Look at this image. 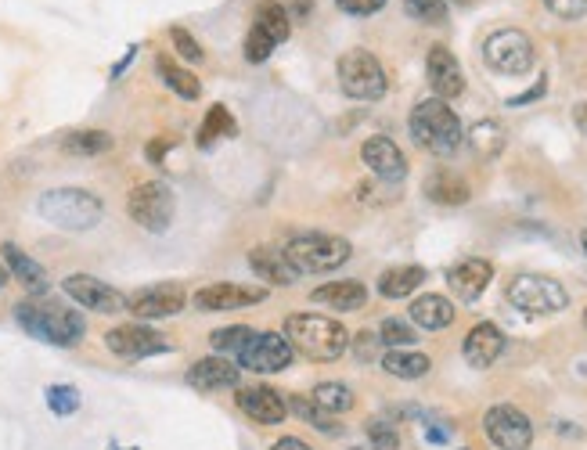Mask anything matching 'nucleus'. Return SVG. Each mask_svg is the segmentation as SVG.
I'll return each mask as SVG.
<instances>
[{
  "instance_id": "09e8293b",
  "label": "nucleus",
  "mask_w": 587,
  "mask_h": 450,
  "mask_svg": "<svg viewBox=\"0 0 587 450\" xmlns=\"http://www.w3.org/2000/svg\"><path fill=\"white\" fill-rule=\"evenodd\" d=\"M541 94H544V80L537 83V87H530V90H526V94H519V98H512V101H508V105H515V108H519V105H526V101L541 98Z\"/></svg>"
},
{
  "instance_id": "c03bdc74",
  "label": "nucleus",
  "mask_w": 587,
  "mask_h": 450,
  "mask_svg": "<svg viewBox=\"0 0 587 450\" xmlns=\"http://www.w3.org/2000/svg\"><path fill=\"white\" fill-rule=\"evenodd\" d=\"M285 11H289V18H307L314 11V0H289Z\"/></svg>"
},
{
  "instance_id": "58836bf2",
  "label": "nucleus",
  "mask_w": 587,
  "mask_h": 450,
  "mask_svg": "<svg viewBox=\"0 0 587 450\" xmlns=\"http://www.w3.org/2000/svg\"><path fill=\"white\" fill-rule=\"evenodd\" d=\"M274 47H278V44H274L271 36L260 33V29L253 26L249 33H245V47H242V51H245V62H253V65L267 62V58L274 54Z\"/></svg>"
},
{
  "instance_id": "5fc2aeb1",
  "label": "nucleus",
  "mask_w": 587,
  "mask_h": 450,
  "mask_svg": "<svg viewBox=\"0 0 587 450\" xmlns=\"http://www.w3.org/2000/svg\"><path fill=\"white\" fill-rule=\"evenodd\" d=\"M461 450H469V447H461Z\"/></svg>"
},
{
  "instance_id": "3c124183",
  "label": "nucleus",
  "mask_w": 587,
  "mask_h": 450,
  "mask_svg": "<svg viewBox=\"0 0 587 450\" xmlns=\"http://www.w3.org/2000/svg\"><path fill=\"white\" fill-rule=\"evenodd\" d=\"M580 249H584V256H587V227L580 231Z\"/></svg>"
},
{
  "instance_id": "6ab92c4d",
  "label": "nucleus",
  "mask_w": 587,
  "mask_h": 450,
  "mask_svg": "<svg viewBox=\"0 0 587 450\" xmlns=\"http://www.w3.org/2000/svg\"><path fill=\"white\" fill-rule=\"evenodd\" d=\"M490 278H494V263L483 260V256H465L447 270V288L461 303H476L483 292H487Z\"/></svg>"
},
{
  "instance_id": "5701e85b",
  "label": "nucleus",
  "mask_w": 587,
  "mask_h": 450,
  "mask_svg": "<svg viewBox=\"0 0 587 450\" xmlns=\"http://www.w3.org/2000/svg\"><path fill=\"white\" fill-rule=\"evenodd\" d=\"M249 267H253L256 278H263L267 285H278V288H289L296 285V270H292L289 256H285V249H278V245H256L253 252H249Z\"/></svg>"
},
{
  "instance_id": "b1692460",
  "label": "nucleus",
  "mask_w": 587,
  "mask_h": 450,
  "mask_svg": "<svg viewBox=\"0 0 587 450\" xmlns=\"http://www.w3.org/2000/svg\"><path fill=\"white\" fill-rule=\"evenodd\" d=\"M310 299H314L317 306H332L339 314H353V310L368 306V288H364L361 281H328V285L314 288Z\"/></svg>"
},
{
  "instance_id": "473e14b6",
  "label": "nucleus",
  "mask_w": 587,
  "mask_h": 450,
  "mask_svg": "<svg viewBox=\"0 0 587 450\" xmlns=\"http://www.w3.org/2000/svg\"><path fill=\"white\" fill-rule=\"evenodd\" d=\"M289 411L296 418H303L307 425H314L317 432H325V436H335V432H343V425L335 422V414H328L325 407L314 404V396H292L289 400Z\"/></svg>"
},
{
  "instance_id": "ea45409f",
  "label": "nucleus",
  "mask_w": 587,
  "mask_h": 450,
  "mask_svg": "<svg viewBox=\"0 0 587 450\" xmlns=\"http://www.w3.org/2000/svg\"><path fill=\"white\" fill-rule=\"evenodd\" d=\"M170 44L177 47V54H181L184 62H191V65H199L202 58H206V51L199 47V40H195V36H191L184 26H173L170 29Z\"/></svg>"
},
{
  "instance_id": "6e6552de",
  "label": "nucleus",
  "mask_w": 587,
  "mask_h": 450,
  "mask_svg": "<svg viewBox=\"0 0 587 450\" xmlns=\"http://www.w3.org/2000/svg\"><path fill=\"white\" fill-rule=\"evenodd\" d=\"M127 216L141 231L163 234L177 216V195L166 180H141L127 195Z\"/></svg>"
},
{
  "instance_id": "412c9836",
  "label": "nucleus",
  "mask_w": 587,
  "mask_h": 450,
  "mask_svg": "<svg viewBox=\"0 0 587 450\" xmlns=\"http://www.w3.org/2000/svg\"><path fill=\"white\" fill-rule=\"evenodd\" d=\"M0 260L8 267V274L26 288L29 296H44L47 288H51V278H47V270L40 267L26 249H19L15 242H4L0 245Z\"/></svg>"
},
{
  "instance_id": "9b49d317",
  "label": "nucleus",
  "mask_w": 587,
  "mask_h": 450,
  "mask_svg": "<svg viewBox=\"0 0 587 450\" xmlns=\"http://www.w3.org/2000/svg\"><path fill=\"white\" fill-rule=\"evenodd\" d=\"M105 346H109L119 360H145V357H159V353L173 350V342L166 339L163 332H155L152 324H145V321L116 324L112 332H105Z\"/></svg>"
},
{
  "instance_id": "aec40b11",
  "label": "nucleus",
  "mask_w": 587,
  "mask_h": 450,
  "mask_svg": "<svg viewBox=\"0 0 587 450\" xmlns=\"http://www.w3.org/2000/svg\"><path fill=\"white\" fill-rule=\"evenodd\" d=\"M361 159L382 184H400L407 177V159L400 152L397 141H389V137H368L361 144Z\"/></svg>"
},
{
  "instance_id": "a211bd4d",
  "label": "nucleus",
  "mask_w": 587,
  "mask_h": 450,
  "mask_svg": "<svg viewBox=\"0 0 587 450\" xmlns=\"http://www.w3.org/2000/svg\"><path fill=\"white\" fill-rule=\"evenodd\" d=\"M188 386L199 389V393H224V389L242 386V368H238L231 357H202L188 368Z\"/></svg>"
},
{
  "instance_id": "37998d69",
  "label": "nucleus",
  "mask_w": 587,
  "mask_h": 450,
  "mask_svg": "<svg viewBox=\"0 0 587 450\" xmlns=\"http://www.w3.org/2000/svg\"><path fill=\"white\" fill-rule=\"evenodd\" d=\"M346 15H375V11L386 8V0H335Z\"/></svg>"
},
{
  "instance_id": "c756f323",
  "label": "nucleus",
  "mask_w": 587,
  "mask_h": 450,
  "mask_svg": "<svg viewBox=\"0 0 587 450\" xmlns=\"http://www.w3.org/2000/svg\"><path fill=\"white\" fill-rule=\"evenodd\" d=\"M433 368V360L418 350H386L382 353V371L393 378H404V382H415V378H425Z\"/></svg>"
},
{
  "instance_id": "e433bc0d",
  "label": "nucleus",
  "mask_w": 587,
  "mask_h": 450,
  "mask_svg": "<svg viewBox=\"0 0 587 450\" xmlns=\"http://www.w3.org/2000/svg\"><path fill=\"white\" fill-rule=\"evenodd\" d=\"M404 11L415 22H425V26L447 22V0H404Z\"/></svg>"
},
{
  "instance_id": "de8ad7c7",
  "label": "nucleus",
  "mask_w": 587,
  "mask_h": 450,
  "mask_svg": "<svg viewBox=\"0 0 587 450\" xmlns=\"http://www.w3.org/2000/svg\"><path fill=\"white\" fill-rule=\"evenodd\" d=\"M271 450H310V447H307L303 440H299V436H281V440L274 443Z\"/></svg>"
},
{
  "instance_id": "72a5a7b5",
  "label": "nucleus",
  "mask_w": 587,
  "mask_h": 450,
  "mask_svg": "<svg viewBox=\"0 0 587 450\" xmlns=\"http://www.w3.org/2000/svg\"><path fill=\"white\" fill-rule=\"evenodd\" d=\"M62 148L69 155H83V159H91V155L109 152L112 134H105V130H73V134H65Z\"/></svg>"
},
{
  "instance_id": "c9c22d12",
  "label": "nucleus",
  "mask_w": 587,
  "mask_h": 450,
  "mask_svg": "<svg viewBox=\"0 0 587 450\" xmlns=\"http://www.w3.org/2000/svg\"><path fill=\"white\" fill-rule=\"evenodd\" d=\"M379 339L386 342L389 350H411L418 342V332H415V324L400 321V317H386L379 328Z\"/></svg>"
},
{
  "instance_id": "4be33fe9",
  "label": "nucleus",
  "mask_w": 587,
  "mask_h": 450,
  "mask_svg": "<svg viewBox=\"0 0 587 450\" xmlns=\"http://www.w3.org/2000/svg\"><path fill=\"white\" fill-rule=\"evenodd\" d=\"M465 360L472 368H490L501 353H505V332L497 328L494 321H479L469 335H465V346H461Z\"/></svg>"
},
{
  "instance_id": "1a4fd4ad",
  "label": "nucleus",
  "mask_w": 587,
  "mask_h": 450,
  "mask_svg": "<svg viewBox=\"0 0 587 450\" xmlns=\"http://www.w3.org/2000/svg\"><path fill=\"white\" fill-rule=\"evenodd\" d=\"M339 87L353 101H379L389 90V76L375 54L353 47L339 58Z\"/></svg>"
},
{
  "instance_id": "2f4dec72",
  "label": "nucleus",
  "mask_w": 587,
  "mask_h": 450,
  "mask_svg": "<svg viewBox=\"0 0 587 450\" xmlns=\"http://www.w3.org/2000/svg\"><path fill=\"white\" fill-rule=\"evenodd\" d=\"M310 396H314L317 407H325V411L335 414V418L353 411V404H357V396H353V389L346 386V382H317Z\"/></svg>"
},
{
  "instance_id": "f704fd0d",
  "label": "nucleus",
  "mask_w": 587,
  "mask_h": 450,
  "mask_svg": "<svg viewBox=\"0 0 587 450\" xmlns=\"http://www.w3.org/2000/svg\"><path fill=\"white\" fill-rule=\"evenodd\" d=\"M235 134H238V126H235V116L227 112V105H213L199 126V144L209 148V144L220 141V137H235Z\"/></svg>"
},
{
  "instance_id": "f257e3e1",
  "label": "nucleus",
  "mask_w": 587,
  "mask_h": 450,
  "mask_svg": "<svg viewBox=\"0 0 587 450\" xmlns=\"http://www.w3.org/2000/svg\"><path fill=\"white\" fill-rule=\"evenodd\" d=\"M209 346L220 357H231L242 371H253V375H278L292 364L296 350L289 346V339L278 332H256V328H245V324H231V328H220V332L209 335Z\"/></svg>"
},
{
  "instance_id": "a878e982",
  "label": "nucleus",
  "mask_w": 587,
  "mask_h": 450,
  "mask_svg": "<svg viewBox=\"0 0 587 450\" xmlns=\"http://www.w3.org/2000/svg\"><path fill=\"white\" fill-rule=\"evenodd\" d=\"M411 321L422 328V332H440L454 321V303L447 296H436V292H425L411 303Z\"/></svg>"
},
{
  "instance_id": "c85d7f7f",
  "label": "nucleus",
  "mask_w": 587,
  "mask_h": 450,
  "mask_svg": "<svg viewBox=\"0 0 587 450\" xmlns=\"http://www.w3.org/2000/svg\"><path fill=\"white\" fill-rule=\"evenodd\" d=\"M422 281H425V267H418V263H400V267L382 270L379 292L386 299H407L422 288Z\"/></svg>"
},
{
  "instance_id": "dca6fc26",
  "label": "nucleus",
  "mask_w": 587,
  "mask_h": 450,
  "mask_svg": "<svg viewBox=\"0 0 587 450\" xmlns=\"http://www.w3.org/2000/svg\"><path fill=\"white\" fill-rule=\"evenodd\" d=\"M235 404L256 425H281L289 418V400L271 386H238Z\"/></svg>"
},
{
  "instance_id": "4468645a",
  "label": "nucleus",
  "mask_w": 587,
  "mask_h": 450,
  "mask_svg": "<svg viewBox=\"0 0 587 450\" xmlns=\"http://www.w3.org/2000/svg\"><path fill=\"white\" fill-rule=\"evenodd\" d=\"M62 292L76 306H87L94 314H123L127 310V296L119 288L105 285L101 278H94V274H69L62 281Z\"/></svg>"
},
{
  "instance_id": "a19ab883",
  "label": "nucleus",
  "mask_w": 587,
  "mask_h": 450,
  "mask_svg": "<svg viewBox=\"0 0 587 450\" xmlns=\"http://www.w3.org/2000/svg\"><path fill=\"white\" fill-rule=\"evenodd\" d=\"M47 404L55 414H73L80 407V396H76L73 386H51L47 389Z\"/></svg>"
},
{
  "instance_id": "393cba45",
  "label": "nucleus",
  "mask_w": 587,
  "mask_h": 450,
  "mask_svg": "<svg viewBox=\"0 0 587 450\" xmlns=\"http://www.w3.org/2000/svg\"><path fill=\"white\" fill-rule=\"evenodd\" d=\"M425 198L436 202V206H465L469 202V180L454 170H433L425 177Z\"/></svg>"
},
{
  "instance_id": "4c0bfd02",
  "label": "nucleus",
  "mask_w": 587,
  "mask_h": 450,
  "mask_svg": "<svg viewBox=\"0 0 587 450\" xmlns=\"http://www.w3.org/2000/svg\"><path fill=\"white\" fill-rule=\"evenodd\" d=\"M368 440L371 450H397L400 447V432L389 418H371L368 422Z\"/></svg>"
},
{
  "instance_id": "7ed1b4c3",
  "label": "nucleus",
  "mask_w": 587,
  "mask_h": 450,
  "mask_svg": "<svg viewBox=\"0 0 587 450\" xmlns=\"http://www.w3.org/2000/svg\"><path fill=\"white\" fill-rule=\"evenodd\" d=\"M285 339L296 353H303L307 360H339L346 350H350L353 335L346 332V324H339L328 314H289L285 321Z\"/></svg>"
},
{
  "instance_id": "7c9ffc66",
  "label": "nucleus",
  "mask_w": 587,
  "mask_h": 450,
  "mask_svg": "<svg viewBox=\"0 0 587 450\" xmlns=\"http://www.w3.org/2000/svg\"><path fill=\"white\" fill-rule=\"evenodd\" d=\"M253 26L271 36L274 44H285L292 33V18H289V11H285V4H278V0H260V4H256Z\"/></svg>"
},
{
  "instance_id": "20e7f679",
  "label": "nucleus",
  "mask_w": 587,
  "mask_h": 450,
  "mask_svg": "<svg viewBox=\"0 0 587 450\" xmlns=\"http://www.w3.org/2000/svg\"><path fill=\"white\" fill-rule=\"evenodd\" d=\"M411 137H415L418 148L433 155H454L465 141V126H461L458 112H454L447 101L440 98H425L411 108Z\"/></svg>"
},
{
  "instance_id": "2eb2a0df",
  "label": "nucleus",
  "mask_w": 587,
  "mask_h": 450,
  "mask_svg": "<svg viewBox=\"0 0 587 450\" xmlns=\"http://www.w3.org/2000/svg\"><path fill=\"white\" fill-rule=\"evenodd\" d=\"M191 299H195V306L206 310V314H220V310H245V306L263 303V299H267V288L238 285V281H213V285H202Z\"/></svg>"
},
{
  "instance_id": "a18cd8bd",
  "label": "nucleus",
  "mask_w": 587,
  "mask_h": 450,
  "mask_svg": "<svg viewBox=\"0 0 587 450\" xmlns=\"http://www.w3.org/2000/svg\"><path fill=\"white\" fill-rule=\"evenodd\" d=\"M166 152H170V141H152V144L145 148L148 162H163V159H166Z\"/></svg>"
},
{
  "instance_id": "ddd939ff",
  "label": "nucleus",
  "mask_w": 587,
  "mask_h": 450,
  "mask_svg": "<svg viewBox=\"0 0 587 450\" xmlns=\"http://www.w3.org/2000/svg\"><path fill=\"white\" fill-rule=\"evenodd\" d=\"M188 306V288L177 281H163V285L137 288L134 296H127V310L137 321H163V317H177Z\"/></svg>"
},
{
  "instance_id": "bb28decb",
  "label": "nucleus",
  "mask_w": 587,
  "mask_h": 450,
  "mask_svg": "<svg viewBox=\"0 0 587 450\" xmlns=\"http://www.w3.org/2000/svg\"><path fill=\"white\" fill-rule=\"evenodd\" d=\"M155 72H159V80H163L166 87L173 90V94H181L184 101L202 98L199 76H195L188 65L177 62V58H170V54H159V58H155Z\"/></svg>"
},
{
  "instance_id": "0eeeda50",
  "label": "nucleus",
  "mask_w": 587,
  "mask_h": 450,
  "mask_svg": "<svg viewBox=\"0 0 587 450\" xmlns=\"http://www.w3.org/2000/svg\"><path fill=\"white\" fill-rule=\"evenodd\" d=\"M508 306H515L519 314L526 317H548L562 314L569 306V292L555 278H544V274H515L505 288Z\"/></svg>"
},
{
  "instance_id": "423d86ee",
  "label": "nucleus",
  "mask_w": 587,
  "mask_h": 450,
  "mask_svg": "<svg viewBox=\"0 0 587 450\" xmlns=\"http://www.w3.org/2000/svg\"><path fill=\"white\" fill-rule=\"evenodd\" d=\"M285 256H289L296 274H328V270L343 267L353 256V249L346 238H339V234L307 231V234H296V238L285 245Z\"/></svg>"
},
{
  "instance_id": "603ef678",
  "label": "nucleus",
  "mask_w": 587,
  "mask_h": 450,
  "mask_svg": "<svg viewBox=\"0 0 587 450\" xmlns=\"http://www.w3.org/2000/svg\"><path fill=\"white\" fill-rule=\"evenodd\" d=\"M584 328H587V310H584Z\"/></svg>"
},
{
  "instance_id": "f3484780",
  "label": "nucleus",
  "mask_w": 587,
  "mask_h": 450,
  "mask_svg": "<svg viewBox=\"0 0 587 450\" xmlns=\"http://www.w3.org/2000/svg\"><path fill=\"white\" fill-rule=\"evenodd\" d=\"M425 80H429V87H433V94L440 101L458 98L461 90H465V72H461V62L451 54V47H429V54H425Z\"/></svg>"
},
{
  "instance_id": "9d476101",
  "label": "nucleus",
  "mask_w": 587,
  "mask_h": 450,
  "mask_svg": "<svg viewBox=\"0 0 587 450\" xmlns=\"http://www.w3.org/2000/svg\"><path fill=\"white\" fill-rule=\"evenodd\" d=\"M483 62L490 65L501 76H526L537 62V51H533L530 33L523 29H497L483 40Z\"/></svg>"
},
{
  "instance_id": "49530a36",
  "label": "nucleus",
  "mask_w": 587,
  "mask_h": 450,
  "mask_svg": "<svg viewBox=\"0 0 587 450\" xmlns=\"http://www.w3.org/2000/svg\"><path fill=\"white\" fill-rule=\"evenodd\" d=\"M573 123H577V130L587 137V101H577V105H573Z\"/></svg>"
},
{
  "instance_id": "8fccbe9b",
  "label": "nucleus",
  "mask_w": 587,
  "mask_h": 450,
  "mask_svg": "<svg viewBox=\"0 0 587 450\" xmlns=\"http://www.w3.org/2000/svg\"><path fill=\"white\" fill-rule=\"evenodd\" d=\"M8 281H11V274H8V267H4V260H0V288H8Z\"/></svg>"
},
{
  "instance_id": "864d4df0",
  "label": "nucleus",
  "mask_w": 587,
  "mask_h": 450,
  "mask_svg": "<svg viewBox=\"0 0 587 450\" xmlns=\"http://www.w3.org/2000/svg\"><path fill=\"white\" fill-rule=\"evenodd\" d=\"M350 450H364V447H350Z\"/></svg>"
},
{
  "instance_id": "f03ea898",
  "label": "nucleus",
  "mask_w": 587,
  "mask_h": 450,
  "mask_svg": "<svg viewBox=\"0 0 587 450\" xmlns=\"http://www.w3.org/2000/svg\"><path fill=\"white\" fill-rule=\"evenodd\" d=\"M15 321L26 335L47 342V346H58V350H73L80 346L83 335H87V321L83 314H76L73 306L55 303V299H22L15 303Z\"/></svg>"
},
{
  "instance_id": "cd10ccee",
  "label": "nucleus",
  "mask_w": 587,
  "mask_h": 450,
  "mask_svg": "<svg viewBox=\"0 0 587 450\" xmlns=\"http://www.w3.org/2000/svg\"><path fill=\"white\" fill-rule=\"evenodd\" d=\"M465 141H469V148L479 155V159L494 162L497 155L505 152L508 134H505V126L497 123V119H479V123H472L469 130H465Z\"/></svg>"
},
{
  "instance_id": "f8f14e48",
  "label": "nucleus",
  "mask_w": 587,
  "mask_h": 450,
  "mask_svg": "<svg viewBox=\"0 0 587 450\" xmlns=\"http://www.w3.org/2000/svg\"><path fill=\"white\" fill-rule=\"evenodd\" d=\"M483 432L497 450H530L533 422L530 414L519 411L515 404H494L483 414Z\"/></svg>"
},
{
  "instance_id": "39448f33",
  "label": "nucleus",
  "mask_w": 587,
  "mask_h": 450,
  "mask_svg": "<svg viewBox=\"0 0 587 450\" xmlns=\"http://www.w3.org/2000/svg\"><path fill=\"white\" fill-rule=\"evenodd\" d=\"M37 213L58 231H91L105 220V202L87 188H51L37 198Z\"/></svg>"
},
{
  "instance_id": "79ce46f5",
  "label": "nucleus",
  "mask_w": 587,
  "mask_h": 450,
  "mask_svg": "<svg viewBox=\"0 0 587 450\" xmlns=\"http://www.w3.org/2000/svg\"><path fill=\"white\" fill-rule=\"evenodd\" d=\"M544 8L555 18H562V22H577V18L587 15V0H544Z\"/></svg>"
}]
</instances>
